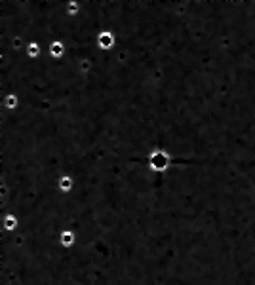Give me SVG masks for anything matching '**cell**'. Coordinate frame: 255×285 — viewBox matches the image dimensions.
<instances>
[{
  "instance_id": "cell-1",
  "label": "cell",
  "mask_w": 255,
  "mask_h": 285,
  "mask_svg": "<svg viewBox=\"0 0 255 285\" xmlns=\"http://www.w3.org/2000/svg\"><path fill=\"white\" fill-rule=\"evenodd\" d=\"M149 169L156 173V175H164L172 169V164H174V158L172 154L166 150V148H153L151 154H149Z\"/></svg>"
},
{
  "instance_id": "cell-2",
  "label": "cell",
  "mask_w": 255,
  "mask_h": 285,
  "mask_svg": "<svg viewBox=\"0 0 255 285\" xmlns=\"http://www.w3.org/2000/svg\"><path fill=\"white\" fill-rule=\"evenodd\" d=\"M95 46H97V50H101V51H112L115 50V46H117V37H115V33H112V30H101V33H97V37H95Z\"/></svg>"
},
{
  "instance_id": "cell-3",
  "label": "cell",
  "mask_w": 255,
  "mask_h": 285,
  "mask_svg": "<svg viewBox=\"0 0 255 285\" xmlns=\"http://www.w3.org/2000/svg\"><path fill=\"white\" fill-rule=\"evenodd\" d=\"M55 188H58L59 194H63V196H71L76 188V181H74L73 175H69V173H61V175L55 179Z\"/></svg>"
},
{
  "instance_id": "cell-4",
  "label": "cell",
  "mask_w": 255,
  "mask_h": 285,
  "mask_svg": "<svg viewBox=\"0 0 255 285\" xmlns=\"http://www.w3.org/2000/svg\"><path fill=\"white\" fill-rule=\"evenodd\" d=\"M48 53H50L51 59H55V61H61V59L67 55V46L63 40H51L50 44H48Z\"/></svg>"
},
{
  "instance_id": "cell-5",
  "label": "cell",
  "mask_w": 255,
  "mask_h": 285,
  "mask_svg": "<svg viewBox=\"0 0 255 285\" xmlns=\"http://www.w3.org/2000/svg\"><path fill=\"white\" fill-rule=\"evenodd\" d=\"M63 12L69 17H78L82 14V0H65L63 2Z\"/></svg>"
}]
</instances>
